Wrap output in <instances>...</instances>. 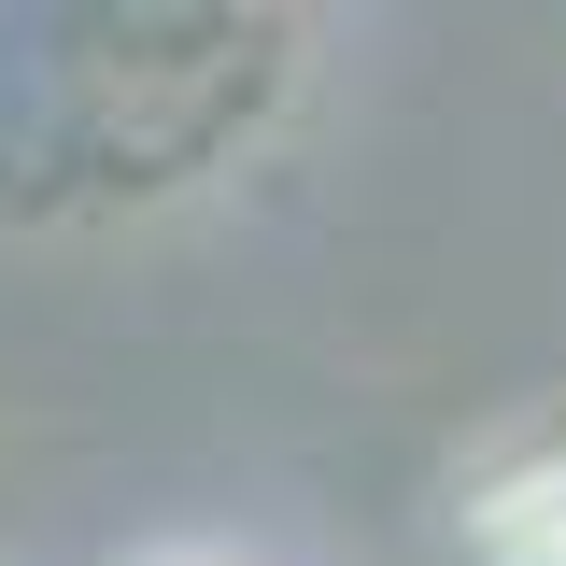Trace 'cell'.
Segmentation results:
<instances>
[{
	"label": "cell",
	"mask_w": 566,
	"mask_h": 566,
	"mask_svg": "<svg viewBox=\"0 0 566 566\" xmlns=\"http://www.w3.org/2000/svg\"><path fill=\"white\" fill-rule=\"evenodd\" d=\"M156 566H227V553H156Z\"/></svg>",
	"instance_id": "obj_2"
},
{
	"label": "cell",
	"mask_w": 566,
	"mask_h": 566,
	"mask_svg": "<svg viewBox=\"0 0 566 566\" xmlns=\"http://www.w3.org/2000/svg\"><path fill=\"white\" fill-rule=\"evenodd\" d=\"M482 538H495V566H566V468L538 482V510H524V495H495Z\"/></svg>",
	"instance_id": "obj_1"
}]
</instances>
